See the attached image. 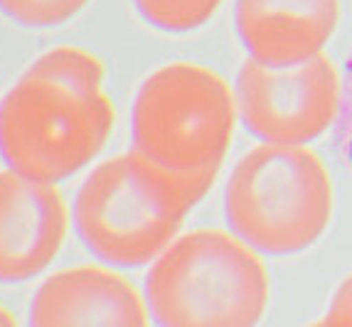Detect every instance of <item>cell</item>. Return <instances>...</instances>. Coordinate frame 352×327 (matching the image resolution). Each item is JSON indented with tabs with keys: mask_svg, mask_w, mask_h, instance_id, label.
<instances>
[{
	"mask_svg": "<svg viewBox=\"0 0 352 327\" xmlns=\"http://www.w3.org/2000/svg\"><path fill=\"white\" fill-rule=\"evenodd\" d=\"M135 10L163 32H192L210 23L224 0H133Z\"/></svg>",
	"mask_w": 352,
	"mask_h": 327,
	"instance_id": "30bf717a",
	"label": "cell"
},
{
	"mask_svg": "<svg viewBox=\"0 0 352 327\" xmlns=\"http://www.w3.org/2000/svg\"><path fill=\"white\" fill-rule=\"evenodd\" d=\"M236 32L249 59L266 67H294L323 54L340 0H236Z\"/></svg>",
	"mask_w": 352,
	"mask_h": 327,
	"instance_id": "9c48e42d",
	"label": "cell"
},
{
	"mask_svg": "<svg viewBox=\"0 0 352 327\" xmlns=\"http://www.w3.org/2000/svg\"><path fill=\"white\" fill-rule=\"evenodd\" d=\"M325 320L333 327H352V275L342 280L340 288L335 291Z\"/></svg>",
	"mask_w": 352,
	"mask_h": 327,
	"instance_id": "4fadbf2b",
	"label": "cell"
},
{
	"mask_svg": "<svg viewBox=\"0 0 352 327\" xmlns=\"http://www.w3.org/2000/svg\"><path fill=\"white\" fill-rule=\"evenodd\" d=\"M57 187L0 172V283H23L47 269L67 236Z\"/></svg>",
	"mask_w": 352,
	"mask_h": 327,
	"instance_id": "52a82bcc",
	"label": "cell"
},
{
	"mask_svg": "<svg viewBox=\"0 0 352 327\" xmlns=\"http://www.w3.org/2000/svg\"><path fill=\"white\" fill-rule=\"evenodd\" d=\"M214 185L173 175L138 153L91 170L74 197V229L99 261L146 266L175 241L188 212Z\"/></svg>",
	"mask_w": 352,
	"mask_h": 327,
	"instance_id": "7a4b0ae2",
	"label": "cell"
},
{
	"mask_svg": "<svg viewBox=\"0 0 352 327\" xmlns=\"http://www.w3.org/2000/svg\"><path fill=\"white\" fill-rule=\"evenodd\" d=\"M342 76L325 54L294 67L247 59L236 76L241 121L269 146H303L338 121Z\"/></svg>",
	"mask_w": 352,
	"mask_h": 327,
	"instance_id": "8992f818",
	"label": "cell"
},
{
	"mask_svg": "<svg viewBox=\"0 0 352 327\" xmlns=\"http://www.w3.org/2000/svg\"><path fill=\"white\" fill-rule=\"evenodd\" d=\"M335 143L345 163L352 165V54L347 57L345 74H342V104L335 121Z\"/></svg>",
	"mask_w": 352,
	"mask_h": 327,
	"instance_id": "7c38bea8",
	"label": "cell"
},
{
	"mask_svg": "<svg viewBox=\"0 0 352 327\" xmlns=\"http://www.w3.org/2000/svg\"><path fill=\"white\" fill-rule=\"evenodd\" d=\"M146 305L158 327H256L269 305V273L241 239L195 229L155 258Z\"/></svg>",
	"mask_w": 352,
	"mask_h": 327,
	"instance_id": "3957f363",
	"label": "cell"
},
{
	"mask_svg": "<svg viewBox=\"0 0 352 327\" xmlns=\"http://www.w3.org/2000/svg\"><path fill=\"white\" fill-rule=\"evenodd\" d=\"M0 327H18V322H15V317H12V313L3 303H0Z\"/></svg>",
	"mask_w": 352,
	"mask_h": 327,
	"instance_id": "5bb4252c",
	"label": "cell"
},
{
	"mask_svg": "<svg viewBox=\"0 0 352 327\" xmlns=\"http://www.w3.org/2000/svg\"><path fill=\"white\" fill-rule=\"evenodd\" d=\"M113 123L104 65L79 47H54L0 101V158L28 180L54 185L99 155Z\"/></svg>",
	"mask_w": 352,
	"mask_h": 327,
	"instance_id": "6da1fadb",
	"label": "cell"
},
{
	"mask_svg": "<svg viewBox=\"0 0 352 327\" xmlns=\"http://www.w3.org/2000/svg\"><path fill=\"white\" fill-rule=\"evenodd\" d=\"M308 327H333V325H330V322H328V320H325V317H323V320L313 322V325H308Z\"/></svg>",
	"mask_w": 352,
	"mask_h": 327,
	"instance_id": "9a60e30c",
	"label": "cell"
},
{
	"mask_svg": "<svg viewBox=\"0 0 352 327\" xmlns=\"http://www.w3.org/2000/svg\"><path fill=\"white\" fill-rule=\"evenodd\" d=\"M236 111V96L212 69L188 62L160 67L135 93L133 153L173 175L217 180Z\"/></svg>",
	"mask_w": 352,
	"mask_h": 327,
	"instance_id": "277c9868",
	"label": "cell"
},
{
	"mask_svg": "<svg viewBox=\"0 0 352 327\" xmlns=\"http://www.w3.org/2000/svg\"><path fill=\"white\" fill-rule=\"evenodd\" d=\"M236 239L269 256H291L316 244L333 216V182L303 146H264L234 165L224 194Z\"/></svg>",
	"mask_w": 352,
	"mask_h": 327,
	"instance_id": "5b68a950",
	"label": "cell"
},
{
	"mask_svg": "<svg viewBox=\"0 0 352 327\" xmlns=\"http://www.w3.org/2000/svg\"><path fill=\"white\" fill-rule=\"evenodd\" d=\"M30 327H148V305L121 273L104 266L57 271L35 291Z\"/></svg>",
	"mask_w": 352,
	"mask_h": 327,
	"instance_id": "ba28073f",
	"label": "cell"
},
{
	"mask_svg": "<svg viewBox=\"0 0 352 327\" xmlns=\"http://www.w3.org/2000/svg\"><path fill=\"white\" fill-rule=\"evenodd\" d=\"M89 0H0V12L25 27H54L72 20Z\"/></svg>",
	"mask_w": 352,
	"mask_h": 327,
	"instance_id": "8fae6325",
	"label": "cell"
}]
</instances>
